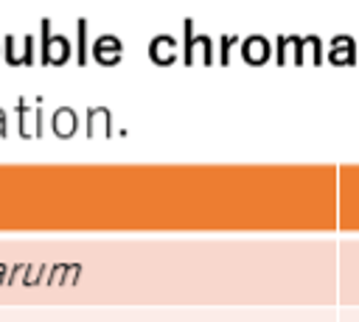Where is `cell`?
<instances>
[{
	"label": "cell",
	"mask_w": 359,
	"mask_h": 322,
	"mask_svg": "<svg viewBox=\"0 0 359 322\" xmlns=\"http://www.w3.org/2000/svg\"><path fill=\"white\" fill-rule=\"evenodd\" d=\"M93 56L101 64H118V59H121V42H118V36H98L95 45H93Z\"/></svg>",
	"instance_id": "cell-2"
},
{
	"label": "cell",
	"mask_w": 359,
	"mask_h": 322,
	"mask_svg": "<svg viewBox=\"0 0 359 322\" xmlns=\"http://www.w3.org/2000/svg\"><path fill=\"white\" fill-rule=\"evenodd\" d=\"M149 56H151L154 64H171L174 56H177V42H174V36H168V34L154 36L151 45H149Z\"/></svg>",
	"instance_id": "cell-1"
},
{
	"label": "cell",
	"mask_w": 359,
	"mask_h": 322,
	"mask_svg": "<svg viewBox=\"0 0 359 322\" xmlns=\"http://www.w3.org/2000/svg\"><path fill=\"white\" fill-rule=\"evenodd\" d=\"M266 56H269V45H266L264 36H250V39L244 42V59H247L250 64H264Z\"/></svg>",
	"instance_id": "cell-4"
},
{
	"label": "cell",
	"mask_w": 359,
	"mask_h": 322,
	"mask_svg": "<svg viewBox=\"0 0 359 322\" xmlns=\"http://www.w3.org/2000/svg\"><path fill=\"white\" fill-rule=\"evenodd\" d=\"M53 129H56L59 137H70L73 129H76V118H73V112H70V109H59L56 118H53Z\"/></svg>",
	"instance_id": "cell-6"
},
{
	"label": "cell",
	"mask_w": 359,
	"mask_h": 322,
	"mask_svg": "<svg viewBox=\"0 0 359 322\" xmlns=\"http://www.w3.org/2000/svg\"><path fill=\"white\" fill-rule=\"evenodd\" d=\"M67 53H70V45L65 36H50L42 42V59H48L50 64H62L67 59Z\"/></svg>",
	"instance_id": "cell-3"
},
{
	"label": "cell",
	"mask_w": 359,
	"mask_h": 322,
	"mask_svg": "<svg viewBox=\"0 0 359 322\" xmlns=\"http://www.w3.org/2000/svg\"><path fill=\"white\" fill-rule=\"evenodd\" d=\"M334 64H351L353 62V45L348 36H337L334 39V53H331Z\"/></svg>",
	"instance_id": "cell-5"
}]
</instances>
